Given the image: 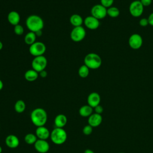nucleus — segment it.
<instances>
[{
  "mask_svg": "<svg viewBox=\"0 0 153 153\" xmlns=\"http://www.w3.org/2000/svg\"><path fill=\"white\" fill-rule=\"evenodd\" d=\"M102 122V117L100 114L93 113L88 119V124L93 127H98Z\"/></svg>",
  "mask_w": 153,
  "mask_h": 153,
  "instance_id": "dca6fc26",
  "label": "nucleus"
},
{
  "mask_svg": "<svg viewBox=\"0 0 153 153\" xmlns=\"http://www.w3.org/2000/svg\"><path fill=\"white\" fill-rule=\"evenodd\" d=\"M94 109L95 113L98 114H100V115H101L102 113L103 112V107H102L101 105H99L96 106V107H94Z\"/></svg>",
  "mask_w": 153,
  "mask_h": 153,
  "instance_id": "7c9ffc66",
  "label": "nucleus"
},
{
  "mask_svg": "<svg viewBox=\"0 0 153 153\" xmlns=\"http://www.w3.org/2000/svg\"><path fill=\"white\" fill-rule=\"evenodd\" d=\"M84 153H94V152L93 151H92L91 149H87L84 151Z\"/></svg>",
  "mask_w": 153,
  "mask_h": 153,
  "instance_id": "f704fd0d",
  "label": "nucleus"
},
{
  "mask_svg": "<svg viewBox=\"0 0 153 153\" xmlns=\"http://www.w3.org/2000/svg\"><path fill=\"white\" fill-rule=\"evenodd\" d=\"M31 65L32 69L39 73L45 69L47 66V59L44 55L34 57Z\"/></svg>",
  "mask_w": 153,
  "mask_h": 153,
  "instance_id": "39448f33",
  "label": "nucleus"
},
{
  "mask_svg": "<svg viewBox=\"0 0 153 153\" xmlns=\"http://www.w3.org/2000/svg\"><path fill=\"white\" fill-rule=\"evenodd\" d=\"M84 24L88 29L91 30H94L99 27L100 25V22L99 20L91 15L87 16L84 19Z\"/></svg>",
  "mask_w": 153,
  "mask_h": 153,
  "instance_id": "f8f14e48",
  "label": "nucleus"
},
{
  "mask_svg": "<svg viewBox=\"0 0 153 153\" xmlns=\"http://www.w3.org/2000/svg\"><path fill=\"white\" fill-rule=\"evenodd\" d=\"M26 25L30 32L36 33L38 31L42 30L44 23L42 19L40 16L32 14L27 17L26 20Z\"/></svg>",
  "mask_w": 153,
  "mask_h": 153,
  "instance_id": "f03ea898",
  "label": "nucleus"
},
{
  "mask_svg": "<svg viewBox=\"0 0 153 153\" xmlns=\"http://www.w3.org/2000/svg\"><path fill=\"white\" fill-rule=\"evenodd\" d=\"M91 15L98 20L103 19L107 16V8L101 4H96L91 8Z\"/></svg>",
  "mask_w": 153,
  "mask_h": 153,
  "instance_id": "1a4fd4ad",
  "label": "nucleus"
},
{
  "mask_svg": "<svg viewBox=\"0 0 153 153\" xmlns=\"http://www.w3.org/2000/svg\"><path fill=\"white\" fill-rule=\"evenodd\" d=\"M89 68L85 65H81L78 69V75L82 78L87 77L89 75Z\"/></svg>",
  "mask_w": 153,
  "mask_h": 153,
  "instance_id": "a878e982",
  "label": "nucleus"
},
{
  "mask_svg": "<svg viewBox=\"0 0 153 153\" xmlns=\"http://www.w3.org/2000/svg\"><path fill=\"white\" fill-rule=\"evenodd\" d=\"M118 153H125V152H118Z\"/></svg>",
  "mask_w": 153,
  "mask_h": 153,
  "instance_id": "ea45409f",
  "label": "nucleus"
},
{
  "mask_svg": "<svg viewBox=\"0 0 153 153\" xmlns=\"http://www.w3.org/2000/svg\"><path fill=\"white\" fill-rule=\"evenodd\" d=\"M100 96L96 92H92L90 93L87 97V103L91 107L94 108L96 106L100 105Z\"/></svg>",
  "mask_w": 153,
  "mask_h": 153,
  "instance_id": "ddd939ff",
  "label": "nucleus"
},
{
  "mask_svg": "<svg viewBox=\"0 0 153 153\" xmlns=\"http://www.w3.org/2000/svg\"><path fill=\"white\" fill-rule=\"evenodd\" d=\"M93 111V108L88 105L82 106L79 109V114L82 117H89Z\"/></svg>",
  "mask_w": 153,
  "mask_h": 153,
  "instance_id": "412c9836",
  "label": "nucleus"
},
{
  "mask_svg": "<svg viewBox=\"0 0 153 153\" xmlns=\"http://www.w3.org/2000/svg\"><path fill=\"white\" fill-rule=\"evenodd\" d=\"M5 145L10 148L14 149L19 146L20 141L17 136L14 134L8 135L5 139Z\"/></svg>",
  "mask_w": 153,
  "mask_h": 153,
  "instance_id": "2eb2a0df",
  "label": "nucleus"
},
{
  "mask_svg": "<svg viewBox=\"0 0 153 153\" xmlns=\"http://www.w3.org/2000/svg\"><path fill=\"white\" fill-rule=\"evenodd\" d=\"M134 1H140V0H134Z\"/></svg>",
  "mask_w": 153,
  "mask_h": 153,
  "instance_id": "a19ab883",
  "label": "nucleus"
},
{
  "mask_svg": "<svg viewBox=\"0 0 153 153\" xmlns=\"http://www.w3.org/2000/svg\"><path fill=\"white\" fill-rule=\"evenodd\" d=\"M33 145L35 150L39 153H47L50 149V145L47 140L38 139Z\"/></svg>",
  "mask_w": 153,
  "mask_h": 153,
  "instance_id": "9b49d317",
  "label": "nucleus"
},
{
  "mask_svg": "<svg viewBox=\"0 0 153 153\" xmlns=\"http://www.w3.org/2000/svg\"><path fill=\"white\" fill-rule=\"evenodd\" d=\"M35 134L38 139L47 140L50 137V132L49 130L44 126L37 127L35 130Z\"/></svg>",
  "mask_w": 153,
  "mask_h": 153,
  "instance_id": "4468645a",
  "label": "nucleus"
},
{
  "mask_svg": "<svg viewBox=\"0 0 153 153\" xmlns=\"http://www.w3.org/2000/svg\"><path fill=\"white\" fill-rule=\"evenodd\" d=\"M39 76V73L36 71L32 69H28L24 74L25 79L29 82H32L38 79Z\"/></svg>",
  "mask_w": 153,
  "mask_h": 153,
  "instance_id": "6ab92c4d",
  "label": "nucleus"
},
{
  "mask_svg": "<svg viewBox=\"0 0 153 153\" xmlns=\"http://www.w3.org/2000/svg\"><path fill=\"white\" fill-rule=\"evenodd\" d=\"M148 20L149 25L153 26V12L149 14V16L148 18Z\"/></svg>",
  "mask_w": 153,
  "mask_h": 153,
  "instance_id": "473e14b6",
  "label": "nucleus"
},
{
  "mask_svg": "<svg viewBox=\"0 0 153 153\" xmlns=\"http://www.w3.org/2000/svg\"><path fill=\"white\" fill-rule=\"evenodd\" d=\"M29 51L34 57L43 56L46 51V45L42 42L36 41L29 46Z\"/></svg>",
  "mask_w": 153,
  "mask_h": 153,
  "instance_id": "423d86ee",
  "label": "nucleus"
},
{
  "mask_svg": "<svg viewBox=\"0 0 153 153\" xmlns=\"http://www.w3.org/2000/svg\"><path fill=\"white\" fill-rule=\"evenodd\" d=\"M144 7L140 1H133L129 5V12L134 17H140L144 10Z\"/></svg>",
  "mask_w": 153,
  "mask_h": 153,
  "instance_id": "6e6552de",
  "label": "nucleus"
},
{
  "mask_svg": "<svg viewBox=\"0 0 153 153\" xmlns=\"http://www.w3.org/2000/svg\"><path fill=\"white\" fill-rule=\"evenodd\" d=\"M140 1L143 7L149 6L152 2V0H140Z\"/></svg>",
  "mask_w": 153,
  "mask_h": 153,
  "instance_id": "2f4dec72",
  "label": "nucleus"
},
{
  "mask_svg": "<svg viewBox=\"0 0 153 153\" xmlns=\"http://www.w3.org/2000/svg\"><path fill=\"white\" fill-rule=\"evenodd\" d=\"M25 142L28 145H34L38 138L35 134L33 133H27L25 135L24 137Z\"/></svg>",
  "mask_w": 153,
  "mask_h": 153,
  "instance_id": "b1692460",
  "label": "nucleus"
},
{
  "mask_svg": "<svg viewBox=\"0 0 153 153\" xmlns=\"http://www.w3.org/2000/svg\"><path fill=\"white\" fill-rule=\"evenodd\" d=\"M142 44L143 39L139 34L133 33L129 37L128 44L131 48L134 50H137L142 47Z\"/></svg>",
  "mask_w": 153,
  "mask_h": 153,
  "instance_id": "9d476101",
  "label": "nucleus"
},
{
  "mask_svg": "<svg viewBox=\"0 0 153 153\" xmlns=\"http://www.w3.org/2000/svg\"><path fill=\"white\" fill-rule=\"evenodd\" d=\"M14 32L15 34L17 35H22L24 32V28L22 25H20V24H18L14 26Z\"/></svg>",
  "mask_w": 153,
  "mask_h": 153,
  "instance_id": "bb28decb",
  "label": "nucleus"
},
{
  "mask_svg": "<svg viewBox=\"0 0 153 153\" xmlns=\"http://www.w3.org/2000/svg\"><path fill=\"white\" fill-rule=\"evenodd\" d=\"M82 132L85 135H90L93 132V127L90 126L89 124L85 126L82 128Z\"/></svg>",
  "mask_w": 153,
  "mask_h": 153,
  "instance_id": "cd10ccee",
  "label": "nucleus"
},
{
  "mask_svg": "<svg viewBox=\"0 0 153 153\" xmlns=\"http://www.w3.org/2000/svg\"><path fill=\"white\" fill-rule=\"evenodd\" d=\"M7 20L11 25H13L14 26L19 24V22L20 21V14L16 11H11L8 14Z\"/></svg>",
  "mask_w": 153,
  "mask_h": 153,
  "instance_id": "f3484780",
  "label": "nucleus"
},
{
  "mask_svg": "<svg viewBox=\"0 0 153 153\" xmlns=\"http://www.w3.org/2000/svg\"><path fill=\"white\" fill-rule=\"evenodd\" d=\"M2 48H3V44H2V42L0 41V50H1L2 49Z\"/></svg>",
  "mask_w": 153,
  "mask_h": 153,
  "instance_id": "4c0bfd02",
  "label": "nucleus"
},
{
  "mask_svg": "<svg viewBox=\"0 0 153 153\" xmlns=\"http://www.w3.org/2000/svg\"><path fill=\"white\" fill-rule=\"evenodd\" d=\"M102 62V59L100 56L94 53L87 54L84 59V65L91 69H98L100 67Z\"/></svg>",
  "mask_w": 153,
  "mask_h": 153,
  "instance_id": "7ed1b4c3",
  "label": "nucleus"
},
{
  "mask_svg": "<svg viewBox=\"0 0 153 153\" xmlns=\"http://www.w3.org/2000/svg\"><path fill=\"white\" fill-rule=\"evenodd\" d=\"M86 35V31L82 26L74 27L70 33L71 39L75 42H78L82 41Z\"/></svg>",
  "mask_w": 153,
  "mask_h": 153,
  "instance_id": "0eeeda50",
  "label": "nucleus"
},
{
  "mask_svg": "<svg viewBox=\"0 0 153 153\" xmlns=\"http://www.w3.org/2000/svg\"><path fill=\"white\" fill-rule=\"evenodd\" d=\"M26 109V103L23 100H18L14 104V110L17 113H22Z\"/></svg>",
  "mask_w": 153,
  "mask_h": 153,
  "instance_id": "5701e85b",
  "label": "nucleus"
},
{
  "mask_svg": "<svg viewBox=\"0 0 153 153\" xmlns=\"http://www.w3.org/2000/svg\"><path fill=\"white\" fill-rule=\"evenodd\" d=\"M67 133L63 128L56 127L50 133V139L56 145H62L67 139Z\"/></svg>",
  "mask_w": 153,
  "mask_h": 153,
  "instance_id": "20e7f679",
  "label": "nucleus"
},
{
  "mask_svg": "<svg viewBox=\"0 0 153 153\" xmlns=\"http://www.w3.org/2000/svg\"><path fill=\"white\" fill-rule=\"evenodd\" d=\"M30 120L33 124L36 127L45 126L47 121V112L41 108H35L30 113Z\"/></svg>",
  "mask_w": 153,
  "mask_h": 153,
  "instance_id": "f257e3e1",
  "label": "nucleus"
},
{
  "mask_svg": "<svg viewBox=\"0 0 153 153\" xmlns=\"http://www.w3.org/2000/svg\"><path fill=\"white\" fill-rule=\"evenodd\" d=\"M2 147L0 146V153H2Z\"/></svg>",
  "mask_w": 153,
  "mask_h": 153,
  "instance_id": "58836bf2",
  "label": "nucleus"
},
{
  "mask_svg": "<svg viewBox=\"0 0 153 153\" xmlns=\"http://www.w3.org/2000/svg\"><path fill=\"white\" fill-rule=\"evenodd\" d=\"M69 22L74 27L81 26L84 23L82 17L80 15L77 14H72L69 18Z\"/></svg>",
  "mask_w": 153,
  "mask_h": 153,
  "instance_id": "aec40b11",
  "label": "nucleus"
},
{
  "mask_svg": "<svg viewBox=\"0 0 153 153\" xmlns=\"http://www.w3.org/2000/svg\"><path fill=\"white\" fill-rule=\"evenodd\" d=\"M139 25L142 27H146L149 25L148 20L146 18H142L139 20Z\"/></svg>",
  "mask_w": 153,
  "mask_h": 153,
  "instance_id": "c756f323",
  "label": "nucleus"
},
{
  "mask_svg": "<svg viewBox=\"0 0 153 153\" xmlns=\"http://www.w3.org/2000/svg\"><path fill=\"white\" fill-rule=\"evenodd\" d=\"M120 10L116 7H111L107 8V15L112 18L117 17L120 15Z\"/></svg>",
  "mask_w": 153,
  "mask_h": 153,
  "instance_id": "393cba45",
  "label": "nucleus"
},
{
  "mask_svg": "<svg viewBox=\"0 0 153 153\" xmlns=\"http://www.w3.org/2000/svg\"><path fill=\"white\" fill-rule=\"evenodd\" d=\"M114 0H100V4L106 8L112 7Z\"/></svg>",
  "mask_w": 153,
  "mask_h": 153,
  "instance_id": "c85d7f7f",
  "label": "nucleus"
},
{
  "mask_svg": "<svg viewBox=\"0 0 153 153\" xmlns=\"http://www.w3.org/2000/svg\"><path fill=\"white\" fill-rule=\"evenodd\" d=\"M36 36H41L42 34V30H39V31H38L35 33Z\"/></svg>",
  "mask_w": 153,
  "mask_h": 153,
  "instance_id": "c9c22d12",
  "label": "nucleus"
},
{
  "mask_svg": "<svg viewBox=\"0 0 153 153\" xmlns=\"http://www.w3.org/2000/svg\"><path fill=\"white\" fill-rule=\"evenodd\" d=\"M39 76L41 78H45L47 76V72L45 70H43L39 72Z\"/></svg>",
  "mask_w": 153,
  "mask_h": 153,
  "instance_id": "72a5a7b5",
  "label": "nucleus"
},
{
  "mask_svg": "<svg viewBox=\"0 0 153 153\" xmlns=\"http://www.w3.org/2000/svg\"><path fill=\"white\" fill-rule=\"evenodd\" d=\"M3 87H4V84H3V82L1 79H0V91L3 88Z\"/></svg>",
  "mask_w": 153,
  "mask_h": 153,
  "instance_id": "e433bc0d",
  "label": "nucleus"
},
{
  "mask_svg": "<svg viewBox=\"0 0 153 153\" xmlns=\"http://www.w3.org/2000/svg\"><path fill=\"white\" fill-rule=\"evenodd\" d=\"M67 121H68V120H67L66 116L62 114L57 115L54 121L56 127H59V128H63V127H65L67 123Z\"/></svg>",
  "mask_w": 153,
  "mask_h": 153,
  "instance_id": "a211bd4d",
  "label": "nucleus"
},
{
  "mask_svg": "<svg viewBox=\"0 0 153 153\" xmlns=\"http://www.w3.org/2000/svg\"><path fill=\"white\" fill-rule=\"evenodd\" d=\"M36 35L35 33L30 31L25 35L24 37V41L26 44L30 45L36 42Z\"/></svg>",
  "mask_w": 153,
  "mask_h": 153,
  "instance_id": "4be33fe9",
  "label": "nucleus"
}]
</instances>
